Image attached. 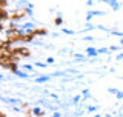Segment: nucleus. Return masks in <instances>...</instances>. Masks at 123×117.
Masks as SVG:
<instances>
[]
</instances>
